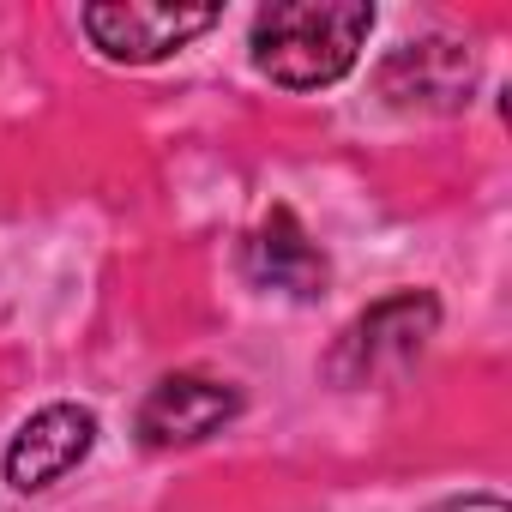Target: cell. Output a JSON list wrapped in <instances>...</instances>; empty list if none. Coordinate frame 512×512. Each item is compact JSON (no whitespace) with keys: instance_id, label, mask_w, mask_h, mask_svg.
I'll return each instance as SVG.
<instances>
[{"instance_id":"2","label":"cell","mask_w":512,"mask_h":512,"mask_svg":"<svg viewBox=\"0 0 512 512\" xmlns=\"http://www.w3.org/2000/svg\"><path fill=\"white\" fill-rule=\"evenodd\" d=\"M434 332H440V302H434L428 290L380 296L374 308H362V314L338 332V344H332V356H326V374H332L338 386L392 380V374H404V368L428 350Z\"/></svg>"},{"instance_id":"5","label":"cell","mask_w":512,"mask_h":512,"mask_svg":"<svg viewBox=\"0 0 512 512\" xmlns=\"http://www.w3.org/2000/svg\"><path fill=\"white\" fill-rule=\"evenodd\" d=\"M235 416H241V392L229 380H217V374H163L145 392L133 428L151 452H181V446L211 440Z\"/></svg>"},{"instance_id":"4","label":"cell","mask_w":512,"mask_h":512,"mask_svg":"<svg viewBox=\"0 0 512 512\" xmlns=\"http://www.w3.org/2000/svg\"><path fill=\"white\" fill-rule=\"evenodd\" d=\"M374 91L398 115H458L476 91V55L458 37H416L398 43L374 67Z\"/></svg>"},{"instance_id":"6","label":"cell","mask_w":512,"mask_h":512,"mask_svg":"<svg viewBox=\"0 0 512 512\" xmlns=\"http://www.w3.org/2000/svg\"><path fill=\"white\" fill-rule=\"evenodd\" d=\"M97 446V410L85 404H43L13 440H7V458H0V470H7L13 494H49L61 476H73Z\"/></svg>"},{"instance_id":"3","label":"cell","mask_w":512,"mask_h":512,"mask_svg":"<svg viewBox=\"0 0 512 512\" xmlns=\"http://www.w3.org/2000/svg\"><path fill=\"white\" fill-rule=\"evenodd\" d=\"M217 19H223V7H181V0H103V7L79 13L91 49L103 61H115V67L169 61L175 49L205 37Z\"/></svg>"},{"instance_id":"7","label":"cell","mask_w":512,"mask_h":512,"mask_svg":"<svg viewBox=\"0 0 512 512\" xmlns=\"http://www.w3.org/2000/svg\"><path fill=\"white\" fill-rule=\"evenodd\" d=\"M241 272L260 290H284L296 302H314L326 290V253H320V241L302 229V217L290 205H272L260 217V229L247 235V247H241Z\"/></svg>"},{"instance_id":"1","label":"cell","mask_w":512,"mask_h":512,"mask_svg":"<svg viewBox=\"0 0 512 512\" xmlns=\"http://www.w3.org/2000/svg\"><path fill=\"white\" fill-rule=\"evenodd\" d=\"M374 37L368 0H278L253 13V67L284 91H326L356 73Z\"/></svg>"}]
</instances>
